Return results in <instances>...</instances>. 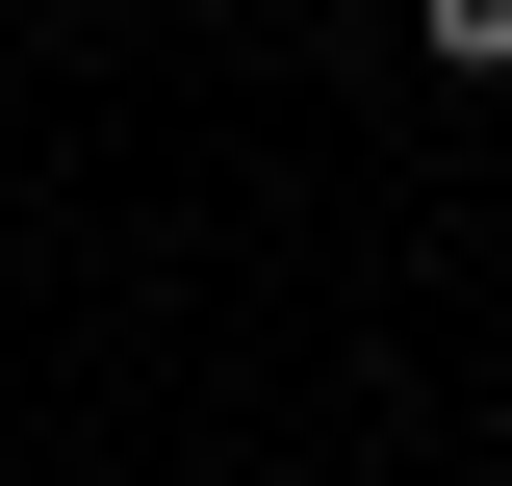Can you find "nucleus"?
I'll use <instances>...</instances> for the list:
<instances>
[{"instance_id": "nucleus-1", "label": "nucleus", "mask_w": 512, "mask_h": 486, "mask_svg": "<svg viewBox=\"0 0 512 486\" xmlns=\"http://www.w3.org/2000/svg\"><path fill=\"white\" fill-rule=\"evenodd\" d=\"M436 26V77H512V0H410Z\"/></svg>"}]
</instances>
